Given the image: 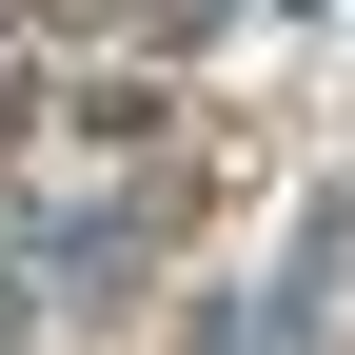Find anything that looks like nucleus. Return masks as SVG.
Listing matches in <instances>:
<instances>
[{"label":"nucleus","mask_w":355,"mask_h":355,"mask_svg":"<svg viewBox=\"0 0 355 355\" xmlns=\"http://www.w3.org/2000/svg\"><path fill=\"white\" fill-rule=\"evenodd\" d=\"M60 139H99V158H139V139H158V79H60Z\"/></svg>","instance_id":"7ed1b4c3"},{"label":"nucleus","mask_w":355,"mask_h":355,"mask_svg":"<svg viewBox=\"0 0 355 355\" xmlns=\"http://www.w3.org/2000/svg\"><path fill=\"white\" fill-rule=\"evenodd\" d=\"M198 355H316V296L296 277L277 296H198Z\"/></svg>","instance_id":"f03ea898"},{"label":"nucleus","mask_w":355,"mask_h":355,"mask_svg":"<svg viewBox=\"0 0 355 355\" xmlns=\"http://www.w3.org/2000/svg\"><path fill=\"white\" fill-rule=\"evenodd\" d=\"M0 257H20L40 316H119V296L158 277V198H139V178H119V198H20V217H0Z\"/></svg>","instance_id":"f257e3e1"},{"label":"nucleus","mask_w":355,"mask_h":355,"mask_svg":"<svg viewBox=\"0 0 355 355\" xmlns=\"http://www.w3.org/2000/svg\"><path fill=\"white\" fill-rule=\"evenodd\" d=\"M217 20H237V0H158V20H139V40H158V60H198V40H217Z\"/></svg>","instance_id":"20e7f679"}]
</instances>
